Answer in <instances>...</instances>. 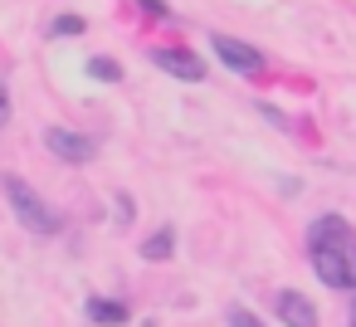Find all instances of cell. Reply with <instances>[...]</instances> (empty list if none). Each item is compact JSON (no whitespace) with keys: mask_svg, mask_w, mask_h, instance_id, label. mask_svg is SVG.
I'll list each match as a JSON object with an SVG mask.
<instances>
[{"mask_svg":"<svg viewBox=\"0 0 356 327\" xmlns=\"http://www.w3.org/2000/svg\"><path fill=\"white\" fill-rule=\"evenodd\" d=\"M312 269L327 288H356V230L341 215H322L307 234Z\"/></svg>","mask_w":356,"mask_h":327,"instance_id":"1","label":"cell"},{"mask_svg":"<svg viewBox=\"0 0 356 327\" xmlns=\"http://www.w3.org/2000/svg\"><path fill=\"white\" fill-rule=\"evenodd\" d=\"M0 191H6L10 210L20 215V225H25L30 234H59V230H64V215H59L54 205H44V196H40L25 176L6 171V176H0Z\"/></svg>","mask_w":356,"mask_h":327,"instance_id":"2","label":"cell"},{"mask_svg":"<svg viewBox=\"0 0 356 327\" xmlns=\"http://www.w3.org/2000/svg\"><path fill=\"white\" fill-rule=\"evenodd\" d=\"M210 45H215V54L234 69V74H244V79H254V74H264V54L254 49V45H244V40H229V35H210Z\"/></svg>","mask_w":356,"mask_h":327,"instance_id":"3","label":"cell"},{"mask_svg":"<svg viewBox=\"0 0 356 327\" xmlns=\"http://www.w3.org/2000/svg\"><path fill=\"white\" fill-rule=\"evenodd\" d=\"M152 64H156L161 74L181 79V83H200V79H205V64H200V54H191V49H152Z\"/></svg>","mask_w":356,"mask_h":327,"instance_id":"4","label":"cell"},{"mask_svg":"<svg viewBox=\"0 0 356 327\" xmlns=\"http://www.w3.org/2000/svg\"><path fill=\"white\" fill-rule=\"evenodd\" d=\"M44 147H49L54 157H64V161H88V157H93V137L69 132V127H49V132H44Z\"/></svg>","mask_w":356,"mask_h":327,"instance_id":"5","label":"cell"},{"mask_svg":"<svg viewBox=\"0 0 356 327\" xmlns=\"http://www.w3.org/2000/svg\"><path fill=\"white\" fill-rule=\"evenodd\" d=\"M273 308H278V322H283V327H317V308H312L302 293H293V288H283V293L273 298Z\"/></svg>","mask_w":356,"mask_h":327,"instance_id":"6","label":"cell"},{"mask_svg":"<svg viewBox=\"0 0 356 327\" xmlns=\"http://www.w3.org/2000/svg\"><path fill=\"white\" fill-rule=\"evenodd\" d=\"M88 317L98 327H122L127 322V303H118V298H88Z\"/></svg>","mask_w":356,"mask_h":327,"instance_id":"7","label":"cell"},{"mask_svg":"<svg viewBox=\"0 0 356 327\" xmlns=\"http://www.w3.org/2000/svg\"><path fill=\"white\" fill-rule=\"evenodd\" d=\"M176 249V239H171V230H161V234H152L147 244H142V259H166Z\"/></svg>","mask_w":356,"mask_h":327,"instance_id":"8","label":"cell"},{"mask_svg":"<svg viewBox=\"0 0 356 327\" xmlns=\"http://www.w3.org/2000/svg\"><path fill=\"white\" fill-rule=\"evenodd\" d=\"M88 74H93L98 83H118V79H122V69H118L113 59H103V54H98V59H88Z\"/></svg>","mask_w":356,"mask_h":327,"instance_id":"9","label":"cell"},{"mask_svg":"<svg viewBox=\"0 0 356 327\" xmlns=\"http://www.w3.org/2000/svg\"><path fill=\"white\" fill-rule=\"evenodd\" d=\"M54 35H83V15H59L54 20Z\"/></svg>","mask_w":356,"mask_h":327,"instance_id":"10","label":"cell"},{"mask_svg":"<svg viewBox=\"0 0 356 327\" xmlns=\"http://www.w3.org/2000/svg\"><path fill=\"white\" fill-rule=\"evenodd\" d=\"M10 122V93H6V79H0V127Z\"/></svg>","mask_w":356,"mask_h":327,"instance_id":"11","label":"cell"},{"mask_svg":"<svg viewBox=\"0 0 356 327\" xmlns=\"http://www.w3.org/2000/svg\"><path fill=\"white\" fill-rule=\"evenodd\" d=\"M137 6H142L147 15H171V10H166V0H137Z\"/></svg>","mask_w":356,"mask_h":327,"instance_id":"12","label":"cell"},{"mask_svg":"<svg viewBox=\"0 0 356 327\" xmlns=\"http://www.w3.org/2000/svg\"><path fill=\"white\" fill-rule=\"evenodd\" d=\"M229 327H259V317H254V312H234Z\"/></svg>","mask_w":356,"mask_h":327,"instance_id":"13","label":"cell"},{"mask_svg":"<svg viewBox=\"0 0 356 327\" xmlns=\"http://www.w3.org/2000/svg\"><path fill=\"white\" fill-rule=\"evenodd\" d=\"M351 327H356V312H351Z\"/></svg>","mask_w":356,"mask_h":327,"instance_id":"14","label":"cell"}]
</instances>
